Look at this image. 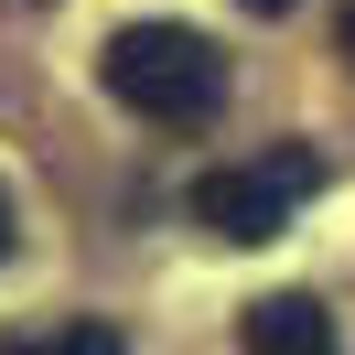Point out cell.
I'll return each instance as SVG.
<instances>
[{
    "label": "cell",
    "mask_w": 355,
    "mask_h": 355,
    "mask_svg": "<svg viewBox=\"0 0 355 355\" xmlns=\"http://www.w3.org/2000/svg\"><path fill=\"white\" fill-rule=\"evenodd\" d=\"M248 11H259V22H280V11H291V0H248Z\"/></svg>",
    "instance_id": "cell-6"
},
{
    "label": "cell",
    "mask_w": 355,
    "mask_h": 355,
    "mask_svg": "<svg viewBox=\"0 0 355 355\" xmlns=\"http://www.w3.org/2000/svg\"><path fill=\"white\" fill-rule=\"evenodd\" d=\"M97 76H108V97L130 119H151V130H205V119L226 108V54L205 44L194 22H130V33H108Z\"/></svg>",
    "instance_id": "cell-1"
},
{
    "label": "cell",
    "mask_w": 355,
    "mask_h": 355,
    "mask_svg": "<svg viewBox=\"0 0 355 355\" xmlns=\"http://www.w3.org/2000/svg\"><path fill=\"white\" fill-rule=\"evenodd\" d=\"M302 194H323V162H312L302 140H280V151H259V162H216V173L194 183V226L226 237V248H269L302 216Z\"/></svg>",
    "instance_id": "cell-2"
},
{
    "label": "cell",
    "mask_w": 355,
    "mask_h": 355,
    "mask_svg": "<svg viewBox=\"0 0 355 355\" xmlns=\"http://www.w3.org/2000/svg\"><path fill=\"white\" fill-rule=\"evenodd\" d=\"M248 355H334V312L312 291H269L248 302Z\"/></svg>",
    "instance_id": "cell-3"
},
{
    "label": "cell",
    "mask_w": 355,
    "mask_h": 355,
    "mask_svg": "<svg viewBox=\"0 0 355 355\" xmlns=\"http://www.w3.org/2000/svg\"><path fill=\"white\" fill-rule=\"evenodd\" d=\"M0 355H119L108 323H54V334H0Z\"/></svg>",
    "instance_id": "cell-4"
},
{
    "label": "cell",
    "mask_w": 355,
    "mask_h": 355,
    "mask_svg": "<svg viewBox=\"0 0 355 355\" xmlns=\"http://www.w3.org/2000/svg\"><path fill=\"white\" fill-rule=\"evenodd\" d=\"M0 259H11V194H0Z\"/></svg>",
    "instance_id": "cell-7"
},
{
    "label": "cell",
    "mask_w": 355,
    "mask_h": 355,
    "mask_svg": "<svg viewBox=\"0 0 355 355\" xmlns=\"http://www.w3.org/2000/svg\"><path fill=\"white\" fill-rule=\"evenodd\" d=\"M334 54H345V65H355V0H345V11H334Z\"/></svg>",
    "instance_id": "cell-5"
}]
</instances>
